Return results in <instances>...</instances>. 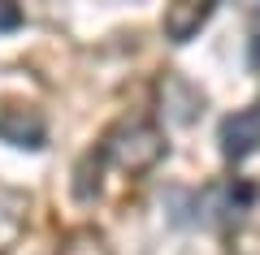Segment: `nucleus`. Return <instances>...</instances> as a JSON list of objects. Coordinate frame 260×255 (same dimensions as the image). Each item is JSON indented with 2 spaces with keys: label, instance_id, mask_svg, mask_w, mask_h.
<instances>
[{
  "label": "nucleus",
  "instance_id": "nucleus-8",
  "mask_svg": "<svg viewBox=\"0 0 260 255\" xmlns=\"http://www.w3.org/2000/svg\"><path fill=\"white\" fill-rule=\"evenodd\" d=\"M22 26V5L18 0H0V30H18Z\"/></svg>",
  "mask_w": 260,
  "mask_h": 255
},
{
  "label": "nucleus",
  "instance_id": "nucleus-3",
  "mask_svg": "<svg viewBox=\"0 0 260 255\" xmlns=\"http://www.w3.org/2000/svg\"><path fill=\"white\" fill-rule=\"evenodd\" d=\"M44 113L39 108H26V104H5L0 108V138L13 147H44Z\"/></svg>",
  "mask_w": 260,
  "mask_h": 255
},
{
  "label": "nucleus",
  "instance_id": "nucleus-2",
  "mask_svg": "<svg viewBox=\"0 0 260 255\" xmlns=\"http://www.w3.org/2000/svg\"><path fill=\"white\" fill-rule=\"evenodd\" d=\"M251 203H256V186H251V182H217V186H208V191H204L200 212H204V221L230 229Z\"/></svg>",
  "mask_w": 260,
  "mask_h": 255
},
{
  "label": "nucleus",
  "instance_id": "nucleus-5",
  "mask_svg": "<svg viewBox=\"0 0 260 255\" xmlns=\"http://www.w3.org/2000/svg\"><path fill=\"white\" fill-rule=\"evenodd\" d=\"M213 9H217V0H169L165 5V39L186 44V39L208 22Z\"/></svg>",
  "mask_w": 260,
  "mask_h": 255
},
{
  "label": "nucleus",
  "instance_id": "nucleus-7",
  "mask_svg": "<svg viewBox=\"0 0 260 255\" xmlns=\"http://www.w3.org/2000/svg\"><path fill=\"white\" fill-rule=\"evenodd\" d=\"M22 221H26V195L0 186V251L18 242L22 234Z\"/></svg>",
  "mask_w": 260,
  "mask_h": 255
},
{
  "label": "nucleus",
  "instance_id": "nucleus-9",
  "mask_svg": "<svg viewBox=\"0 0 260 255\" xmlns=\"http://www.w3.org/2000/svg\"><path fill=\"white\" fill-rule=\"evenodd\" d=\"M251 61L260 65V22H256V30H251Z\"/></svg>",
  "mask_w": 260,
  "mask_h": 255
},
{
  "label": "nucleus",
  "instance_id": "nucleus-6",
  "mask_svg": "<svg viewBox=\"0 0 260 255\" xmlns=\"http://www.w3.org/2000/svg\"><path fill=\"white\" fill-rule=\"evenodd\" d=\"M160 104H165V117L169 121L186 126V121H195V113L204 108V95L195 91L182 74H165V82H160Z\"/></svg>",
  "mask_w": 260,
  "mask_h": 255
},
{
  "label": "nucleus",
  "instance_id": "nucleus-4",
  "mask_svg": "<svg viewBox=\"0 0 260 255\" xmlns=\"http://www.w3.org/2000/svg\"><path fill=\"white\" fill-rule=\"evenodd\" d=\"M260 143V113L247 108V113H230L221 121V156L225 160H247Z\"/></svg>",
  "mask_w": 260,
  "mask_h": 255
},
{
  "label": "nucleus",
  "instance_id": "nucleus-10",
  "mask_svg": "<svg viewBox=\"0 0 260 255\" xmlns=\"http://www.w3.org/2000/svg\"><path fill=\"white\" fill-rule=\"evenodd\" d=\"M243 5H251V9H260V0H243Z\"/></svg>",
  "mask_w": 260,
  "mask_h": 255
},
{
  "label": "nucleus",
  "instance_id": "nucleus-11",
  "mask_svg": "<svg viewBox=\"0 0 260 255\" xmlns=\"http://www.w3.org/2000/svg\"><path fill=\"white\" fill-rule=\"evenodd\" d=\"M256 113H260V104H256Z\"/></svg>",
  "mask_w": 260,
  "mask_h": 255
},
{
  "label": "nucleus",
  "instance_id": "nucleus-1",
  "mask_svg": "<svg viewBox=\"0 0 260 255\" xmlns=\"http://www.w3.org/2000/svg\"><path fill=\"white\" fill-rule=\"evenodd\" d=\"M165 156V138H160V130L152 126V121H117V126L104 134L100 143V160H113L117 169H126V173H148L152 164Z\"/></svg>",
  "mask_w": 260,
  "mask_h": 255
}]
</instances>
